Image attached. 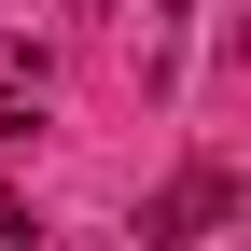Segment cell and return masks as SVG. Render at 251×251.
I'll return each instance as SVG.
<instances>
[{"label":"cell","mask_w":251,"mask_h":251,"mask_svg":"<svg viewBox=\"0 0 251 251\" xmlns=\"http://www.w3.org/2000/svg\"><path fill=\"white\" fill-rule=\"evenodd\" d=\"M209 224H237V181L224 168H181L168 196L140 209V251H181V237H209Z\"/></svg>","instance_id":"6da1fadb"}]
</instances>
